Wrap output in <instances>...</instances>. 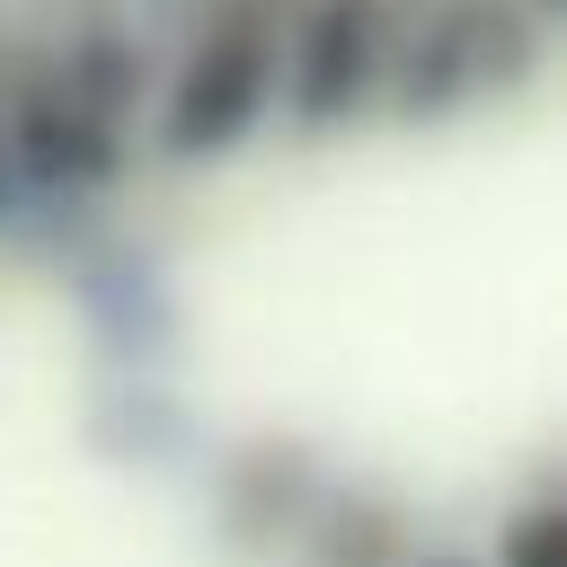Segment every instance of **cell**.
I'll list each match as a JSON object with an SVG mask.
<instances>
[{
    "instance_id": "2",
    "label": "cell",
    "mask_w": 567,
    "mask_h": 567,
    "mask_svg": "<svg viewBox=\"0 0 567 567\" xmlns=\"http://www.w3.org/2000/svg\"><path fill=\"white\" fill-rule=\"evenodd\" d=\"M416 567H478V558H416Z\"/></svg>"
},
{
    "instance_id": "1",
    "label": "cell",
    "mask_w": 567,
    "mask_h": 567,
    "mask_svg": "<svg viewBox=\"0 0 567 567\" xmlns=\"http://www.w3.org/2000/svg\"><path fill=\"white\" fill-rule=\"evenodd\" d=\"M487 567H567V505L558 496H523L496 523V558Z\"/></svg>"
}]
</instances>
